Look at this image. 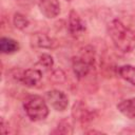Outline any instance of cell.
<instances>
[{"label":"cell","mask_w":135,"mask_h":135,"mask_svg":"<svg viewBox=\"0 0 135 135\" xmlns=\"http://www.w3.org/2000/svg\"><path fill=\"white\" fill-rule=\"evenodd\" d=\"M108 32L115 47L120 52L130 53L135 49V24L114 18L108 24Z\"/></svg>","instance_id":"obj_1"},{"label":"cell","mask_w":135,"mask_h":135,"mask_svg":"<svg viewBox=\"0 0 135 135\" xmlns=\"http://www.w3.org/2000/svg\"><path fill=\"white\" fill-rule=\"evenodd\" d=\"M24 111L27 117L33 121H40L49 115V108L44 99L38 95L28 96L23 102Z\"/></svg>","instance_id":"obj_2"},{"label":"cell","mask_w":135,"mask_h":135,"mask_svg":"<svg viewBox=\"0 0 135 135\" xmlns=\"http://www.w3.org/2000/svg\"><path fill=\"white\" fill-rule=\"evenodd\" d=\"M46 101L51 104V107L59 112L64 111L69 105V98L62 91L59 90H52L46 92L45 94Z\"/></svg>","instance_id":"obj_3"},{"label":"cell","mask_w":135,"mask_h":135,"mask_svg":"<svg viewBox=\"0 0 135 135\" xmlns=\"http://www.w3.org/2000/svg\"><path fill=\"white\" fill-rule=\"evenodd\" d=\"M93 63V58L90 55H81L79 57L74 58L73 60V71L77 78L81 79L85 77L91 71Z\"/></svg>","instance_id":"obj_4"},{"label":"cell","mask_w":135,"mask_h":135,"mask_svg":"<svg viewBox=\"0 0 135 135\" xmlns=\"http://www.w3.org/2000/svg\"><path fill=\"white\" fill-rule=\"evenodd\" d=\"M85 30L86 26L84 21L75 11H71L69 16V31L71 35L75 38H79L85 33Z\"/></svg>","instance_id":"obj_5"},{"label":"cell","mask_w":135,"mask_h":135,"mask_svg":"<svg viewBox=\"0 0 135 135\" xmlns=\"http://www.w3.org/2000/svg\"><path fill=\"white\" fill-rule=\"evenodd\" d=\"M38 7L41 14L49 19L57 17L60 13L59 0H39Z\"/></svg>","instance_id":"obj_6"},{"label":"cell","mask_w":135,"mask_h":135,"mask_svg":"<svg viewBox=\"0 0 135 135\" xmlns=\"http://www.w3.org/2000/svg\"><path fill=\"white\" fill-rule=\"evenodd\" d=\"M31 42L36 47L41 49H54L56 46V41L42 33H35L31 36Z\"/></svg>","instance_id":"obj_7"},{"label":"cell","mask_w":135,"mask_h":135,"mask_svg":"<svg viewBox=\"0 0 135 135\" xmlns=\"http://www.w3.org/2000/svg\"><path fill=\"white\" fill-rule=\"evenodd\" d=\"M41 77H42V74L38 69H28L23 72L21 76V80L24 83V85L28 88H33L39 83V81L41 80Z\"/></svg>","instance_id":"obj_8"},{"label":"cell","mask_w":135,"mask_h":135,"mask_svg":"<svg viewBox=\"0 0 135 135\" xmlns=\"http://www.w3.org/2000/svg\"><path fill=\"white\" fill-rule=\"evenodd\" d=\"M117 109L124 116L129 118H134L135 117V97L122 100L117 104Z\"/></svg>","instance_id":"obj_9"},{"label":"cell","mask_w":135,"mask_h":135,"mask_svg":"<svg viewBox=\"0 0 135 135\" xmlns=\"http://www.w3.org/2000/svg\"><path fill=\"white\" fill-rule=\"evenodd\" d=\"M19 49V43L12 39V38H1L0 40V51L4 54H12L18 51Z\"/></svg>","instance_id":"obj_10"},{"label":"cell","mask_w":135,"mask_h":135,"mask_svg":"<svg viewBox=\"0 0 135 135\" xmlns=\"http://www.w3.org/2000/svg\"><path fill=\"white\" fill-rule=\"evenodd\" d=\"M118 72H119V75L121 76V78H123L131 84L135 85V66L126 64V65L120 66Z\"/></svg>","instance_id":"obj_11"},{"label":"cell","mask_w":135,"mask_h":135,"mask_svg":"<svg viewBox=\"0 0 135 135\" xmlns=\"http://www.w3.org/2000/svg\"><path fill=\"white\" fill-rule=\"evenodd\" d=\"M13 21H14V25L18 30H24V28H26L28 26V23H30L28 22V19L24 15H22L20 13H16L14 15Z\"/></svg>","instance_id":"obj_12"},{"label":"cell","mask_w":135,"mask_h":135,"mask_svg":"<svg viewBox=\"0 0 135 135\" xmlns=\"http://www.w3.org/2000/svg\"><path fill=\"white\" fill-rule=\"evenodd\" d=\"M38 64H40L41 66H43L45 70H50V69H52V66L54 64L53 57L51 55H49V54H42L39 57Z\"/></svg>","instance_id":"obj_13"},{"label":"cell","mask_w":135,"mask_h":135,"mask_svg":"<svg viewBox=\"0 0 135 135\" xmlns=\"http://www.w3.org/2000/svg\"><path fill=\"white\" fill-rule=\"evenodd\" d=\"M57 133H62V134H71L73 131H72V128H71V124L69 121L66 120H62L59 124H58V128H57Z\"/></svg>","instance_id":"obj_14"}]
</instances>
